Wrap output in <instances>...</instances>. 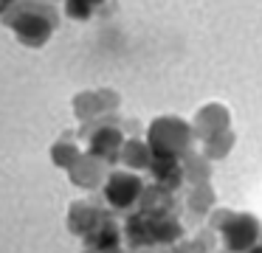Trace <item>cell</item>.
Here are the masks:
<instances>
[{"instance_id":"obj_1","label":"cell","mask_w":262,"mask_h":253,"mask_svg":"<svg viewBox=\"0 0 262 253\" xmlns=\"http://www.w3.org/2000/svg\"><path fill=\"white\" fill-rule=\"evenodd\" d=\"M147 144L152 146L155 157H183L186 152H192L194 129L183 118L166 116L152 121V127L147 132Z\"/></svg>"},{"instance_id":"obj_10","label":"cell","mask_w":262,"mask_h":253,"mask_svg":"<svg viewBox=\"0 0 262 253\" xmlns=\"http://www.w3.org/2000/svg\"><path fill=\"white\" fill-rule=\"evenodd\" d=\"M217 208V194L211 189V183H200V186H189L186 189V211L192 217H206Z\"/></svg>"},{"instance_id":"obj_8","label":"cell","mask_w":262,"mask_h":253,"mask_svg":"<svg viewBox=\"0 0 262 253\" xmlns=\"http://www.w3.org/2000/svg\"><path fill=\"white\" fill-rule=\"evenodd\" d=\"M121 146H124L121 132H119V129H113V127H107V129H102V132L93 135V141H91V155L99 157V160H104V163H113V160H119Z\"/></svg>"},{"instance_id":"obj_4","label":"cell","mask_w":262,"mask_h":253,"mask_svg":"<svg viewBox=\"0 0 262 253\" xmlns=\"http://www.w3.org/2000/svg\"><path fill=\"white\" fill-rule=\"evenodd\" d=\"M107 163L99 160V157L88 155V157H79V160L71 166V183L79 186V189H99V186L107 183Z\"/></svg>"},{"instance_id":"obj_13","label":"cell","mask_w":262,"mask_h":253,"mask_svg":"<svg viewBox=\"0 0 262 253\" xmlns=\"http://www.w3.org/2000/svg\"><path fill=\"white\" fill-rule=\"evenodd\" d=\"M214 253H231V250H226V247H220V250H214Z\"/></svg>"},{"instance_id":"obj_2","label":"cell","mask_w":262,"mask_h":253,"mask_svg":"<svg viewBox=\"0 0 262 253\" xmlns=\"http://www.w3.org/2000/svg\"><path fill=\"white\" fill-rule=\"evenodd\" d=\"M217 239H220V247H226V250L245 253L256 242H262V222L248 211H231L226 225L217 231Z\"/></svg>"},{"instance_id":"obj_3","label":"cell","mask_w":262,"mask_h":253,"mask_svg":"<svg viewBox=\"0 0 262 253\" xmlns=\"http://www.w3.org/2000/svg\"><path fill=\"white\" fill-rule=\"evenodd\" d=\"M144 180L141 174L136 172H127V169H116V172L107 174V183L102 186L104 191V200L113 211H130L133 205L141 202V194H144Z\"/></svg>"},{"instance_id":"obj_12","label":"cell","mask_w":262,"mask_h":253,"mask_svg":"<svg viewBox=\"0 0 262 253\" xmlns=\"http://www.w3.org/2000/svg\"><path fill=\"white\" fill-rule=\"evenodd\" d=\"M245 253H262V242H256V245L251 247V250H245Z\"/></svg>"},{"instance_id":"obj_9","label":"cell","mask_w":262,"mask_h":253,"mask_svg":"<svg viewBox=\"0 0 262 253\" xmlns=\"http://www.w3.org/2000/svg\"><path fill=\"white\" fill-rule=\"evenodd\" d=\"M181 169H183V180H186V186L209 183V177H211V160L203 155V152H194V149L181 157Z\"/></svg>"},{"instance_id":"obj_6","label":"cell","mask_w":262,"mask_h":253,"mask_svg":"<svg viewBox=\"0 0 262 253\" xmlns=\"http://www.w3.org/2000/svg\"><path fill=\"white\" fill-rule=\"evenodd\" d=\"M121 166L127 169V172H149L155 163V152L152 146L147 144V141H124V146H121V155H119Z\"/></svg>"},{"instance_id":"obj_7","label":"cell","mask_w":262,"mask_h":253,"mask_svg":"<svg viewBox=\"0 0 262 253\" xmlns=\"http://www.w3.org/2000/svg\"><path fill=\"white\" fill-rule=\"evenodd\" d=\"M152 180L158 189H164L166 194L178 191L186 180H183V169H181V157H155L152 163Z\"/></svg>"},{"instance_id":"obj_11","label":"cell","mask_w":262,"mask_h":253,"mask_svg":"<svg viewBox=\"0 0 262 253\" xmlns=\"http://www.w3.org/2000/svg\"><path fill=\"white\" fill-rule=\"evenodd\" d=\"M231 149H234V135L231 132H220V135H214V138L203 141V149L200 152H203L209 160H223V157L231 155Z\"/></svg>"},{"instance_id":"obj_5","label":"cell","mask_w":262,"mask_h":253,"mask_svg":"<svg viewBox=\"0 0 262 253\" xmlns=\"http://www.w3.org/2000/svg\"><path fill=\"white\" fill-rule=\"evenodd\" d=\"M192 129H194V138H200V141H209L220 132H228V112L223 110L220 104L203 107V110L194 116Z\"/></svg>"}]
</instances>
